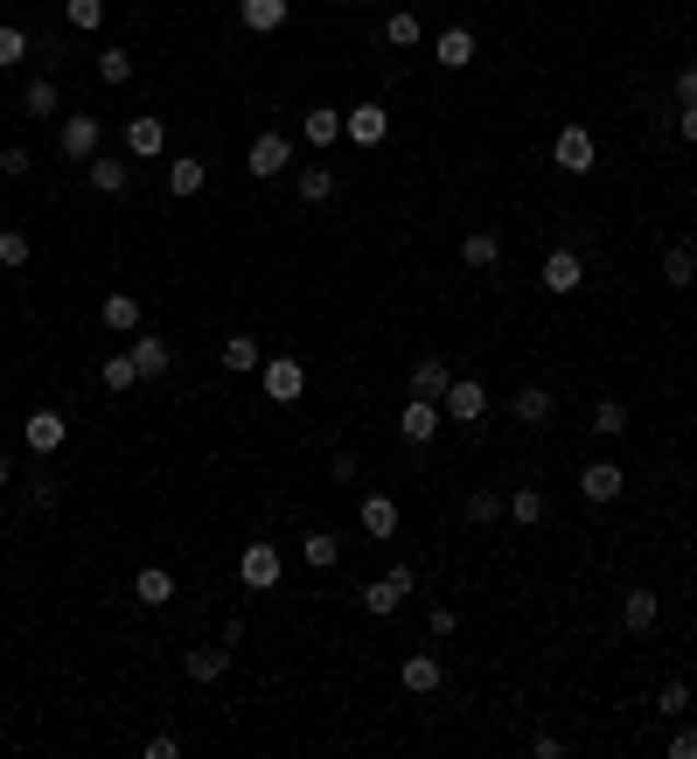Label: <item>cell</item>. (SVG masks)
Segmentation results:
<instances>
[{
  "label": "cell",
  "instance_id": "cell-1",
  "mask_svg": "<svg viewBox=\"0 0 697 759\" xmlns=\"http://www.w3.org/2000/svg\"><path fill=\"white\" fill-rule=\"evenodd\" d=\"M279 579H287V558H279V544L258 537V544H244V550H237V585H244V593H272Z\"/></svg>",
  "mask_w": 697,
  "mask_h": 759
},
{
  "label": "cell",
  "instance_id": "cell-2",
  "mask_svg": "<svg viewBox=\"0 0 697 759\" xmlns=\"http://www.w3.org/2000/svg\"><path fill=\"white\" fill-rule=\"evenodd\" d=\"M593 161H600V140L586 126H558V140H551V167H565V175H593Z\"/></svg>",
  "mask_w": 697,
  "mask_h": 759
},
{
  "label": "cell",
  "instance_id": "cell-3",
  "mask_svg": "<svg viewBox=\"0 0 697 759\" xmlns=\"http://www.w3.org/2000/svg\"><path fill=\"white\" fill-rule=\"evenodd\" d=\"M258 390H266L272 405H300V397H307V370H300L293 355H266V363H258Z\"/></svg>",
  "mask_w": 697,
  "mask_h": 759
},
{
  "label": "cell",
  "instance_id": "cell-4",
  "mask_svg": "<svg viewBox=\"0 0 697 759\" xmlns=\"http://www.w3.org/2000/svg\"><path fill=\"white\" fill-rule=\"evenodd\" d=\"M440 411H446L461 432H475V425L488 419V384H475V376H454V384H446V397H440Z\"/></svg>",
  "mask_w": 697,
  "mask_h": 759
},
{
  "label": "cell",
  "instance_id": "cell-5",
  "mask_svg": "<svg viewBox=\"0 0 697 759\" xmlns=\"http://www.w3.org/2000/svg\"><path fill=\"white\" fill-rule=\"evenodd\" d=\"M411 585H419V579H411V564H391V572H384V579H370V585H363V593H356V606H363V614H398V606H405V593H411Z\"/></svg>",
  "mask_w": 697,
  "mask_h": 759
},
{
  "label": "cell",
  "instance_id": "cell-6",
  "mask_svg": "<svg viewBox=\"0 0 697 759\" xmlns=\"http://www.w3.org/2000/svg\"><path fill=\"white\" fill-rule=\"evenodd\" d=\"M244 167H252L258 182H279V175L293 167V140H287V132H258L252 154H244Z\"/></svg>",
  "mask_w": 697,
  "mask_h": 759
},
{
  "label": "cell",
  "instance_id": "cell-7",
  "mask_svg": "<svg viewBox=\"0 0 697 759\" xmlns=\"http://www.w3.org/2000/svg\"><path fill=\"white\" fill-rule=\"evenodd\" d=\"M440 397H405V411H398V432H405V446H432L440 440Z\"/></svg>",
  "mask_w": 697,
  "mask_h": 759
},
{
  "label": "cell",
  "instance_id": "cell-8",
  "mask_svg": "<svg viewBox=\"0 0 697 759\" xmlns=\"http://www.w3.org/2000/svg\"><path fill=\"white\" fill-rule=\"evenodd\" d=\"M579 495H586V502H620V495H628V467H620V460H586V467H579Z\"/></svg>",
  "mask_w": 697,
  "mask_h": 759
},
{
  "label": "cell",
  "instance_id": "cell-9",
  "mask_svg": "<svg viewBox=\"0 0 697 759\" xmlns=\"http://www.w3.org/2000/svg\"><path fill=\"white\" fill-rule=\"evenodd\" d=\"M537 279H544V293H558V300H565V293L586 287V258H579L572 244H558V252L544 258V272H537Z\"/></svg>",
  "mask_w": 697,
  "mask_h": 759
},
{
  "label": "cell",
  "instance_id": "cell-10",
  "mask_svg": "<svg viewBox=\"0 0 697 759\" xmlns=\"http://www.w3.org/2000/svg\"><path fill=\"white\" fill-rule=\"evenodd\" d=\"M98 140H105V126L91 119V112H70V119H63V132H56L63 161H98Z\"/></svg>",
  "mask_w": 697,
  "mask_h": 759
},
{
  "label": "cell",
  "instance_id": "cell-11",
  "mask_svg": "<svg viewBox=\"0 0 697 759\" xmlns=\"http://www.w3.org/2000/svg\"><path fill=\"white\" fill-rule=\"evenodd\" d=\"M63 440H70L63 411H28V425H22V446L35 453V460H49V453H63Z\"/></svg>",
  "mask_w": 697,
  "mask_h": 759
},
{
  "label": "cell",
  "instance_id": "cell-12",
  "mask_svg": "<svg viewBox=\"0 0 697 759\" xmlns=\"http://www.w3.org/2000/svg\"><path fill=\"white\" fill-rule=\"evenodd\" d=\"M342 132H349V147H384L391 140V112L384 105H349L342 112Z\"/></svg>",
  "mask_w": 697,
  "mask_h": 759
},
{
  "label": "cell",
  "instance_id": "cell-13",
  "mask_svg": "<svg viewBox=\"0 0 697 759\" xmlns=\"http://www.w3.org/2000/svg\"><path fill=\"white\" fill-rule=\"evenodd\" d=\"M126 154H133V161H154V154H167V126L154 119V112L126 119Z\"/></svg>",
  "mask_w": 697,
  "mask_h": 759
},
{
  "label": "cell",
  "instance_id": "cell-14",
  "mask_svg": "<svg viewBox=\"0 0 697 759\" xmlns=\"http://www.w3.org/2000/svg\"><path fill=\"white\" fill-rule=\"evenodd\" d=\"M446 384H454V370H446V355H419L405 376V397H446Z\"/></svg>",
  "mask_w": 697,
  "mask_h": 759
},
{
  "label": "cell",
  "instance_id": "cell-15",
  "mask_svg": "<svg viewBox=\"0 0 697 759\" xmlns=\"http://www.w3.org/2000/svg\"><path fill=\"white\" fill-rule=\"evenodd\" d=\"M655 620H663V599H655L649 585H628V599H620V628H628V634H649Z\"/></svg>",
  "mask_w": 697,
  "mask_h": 759
},
{
  "label": "cell",
  "instance_id": "cell-16",
  "mask_svg": "<svg viewBox=\"0 0 697 759\" xmlns=\"http://www.w3.org/2000/svg\"><path fill=\"white\" fill-rule=\"evenodd\" d=\"M182 676L188 682H223L231 676V649H223V641L217 649H182Z\"/></svg>",
  "mask_w": 697,
  "mask_h": 759
},
{
  "label": "cell",
  "instance_id": "cell-17",
  "mask_svg": "<svg viewBox=\"0 0 697 759\" xmlns=\"http://www.w3.org/2000/svg\"><path fill=\"white\" fill-rule=\"evenodd\" d=\"M126 355H133L140 384H161V376L175 370V355H167V341H161V335H140V341H133V349H126Z\"/></svg>",
  "mask_w": 697,
  "mask_h": 759
},
{
  "label": "cell",
  "instance_id": "cell-18",
  "mask_svg": "<svg viewBox=\"0 0 697 759\" xmlns=\"http://www.w3.org/2000/svg\"><path fill=\"white\" fill-rule=\"evenodd\" d=\"M287 14H293V0H237V22L252 28V35H272V28H287Z\"/></svg>",
  "mask_w": 697,
  "mask_h": 759
},
{
  "label": "cell",
  "instance_id": "cell-19",
  "mask_svg": "<svg viewBox=\"0 0 697 759\" xmlns=\"http://www.w3.org/2000/svg\"><path fill=\"white\" fill-rule=\"evenodd\" d=\"M300 140H307V147H335V140H342V105H307Z\"/></svg>",
  "mask_w": 697,
  "mask_h": 759
},
{
  "label": "cell",
  "instance_id": "cell-20",
  "mask_svg": "<svg viewBox=\"0 0 697 759\" xmlns=\"http://www.w3.org/2000/svg\"><path fill=\"white\" fill-rule=\"evenodd\" d=\"M202 182H210V167H202L196 154H175V161H167V196H175V202L202 196Z\"/></svg>",
  "mask_w": 697,
  "mask_h": 759
},
{
  "label": "cell",
  "instance_id": "cell-21",
  "mask_svg": "<svg viewBox=\"0 0 697 759\" xmlns=\"http://www.w3.org/2000/svg\"><path fill=\"white\" fill-rule=\"evenodd\" d=\"M356 516H363V537H376V544L398 537V502H391V495H363V509H356Z\"/></svg>",
  "mask_w": 697,
  "mask_h": 759
},
{
  "label": "cell",
  "instance_id": "cell-22",
  "mask_svg": "<svg viewBox=\"0 0 697 759\" xmlns=\"http://www.w3.org/2000/svg\"><path fill=\"white\" fill-rule=\"evenodd\" d=\"M84 175H91V188H98V196H126V188H133V167H126L119 154L84 161Z\"/></svg>",
  "mask_w": 697,
  "mask_h": 759
},
{
  "label": "cell",
  "instance_id": "cell-23",
  "mask_svg": "<svg viewBox=\"0 0 697 759\" xmlns=\"http://www.w3.org/2000/svg\"><path fill=\"white\" fill-rule=\"evenodd\" d=\"M461 265H467V272H496V265H502V237L496 231H467L461 237Z\"/></svg>",
  "mask_w": 697,
  "mask_h": 759
},
{
  "label": "cell",
  "instance_id": "cell-24",
  "mask_svg": "<svg viewBox=\"0 0 697 759\" xmlns=\"http://www.w3.org/2000/svg\"><path fill=\"white\" fill-rule=\"evenodd\" d=\"M440 682H446V662H440V655H426V649L405 655V690H411V697H432Z\"/></svg>",
  "mask_w": 697,
  "mask_h": 759
},
{
  "label": "cell",
  "instance_id": "cell-25",
  "mask_svg": "<svg viewBox=\"0 0 697 759\" xmlns=\"http://www.w3.org/2000/svg\"><path fill=\"white\" fill-rule=\"evenodd\" d=\"M300 564H307V572H335V564H342V537H335V529H307Z\"/></svg>",
  "mask_w": 697,
  "mask_h": 759
},
{
  "label": "cell",
  "instance_id": "cell-26",
  "mask_svg": "<svg viewBox=\"0 0 697 759\" xmlns=\"http://www.w3.org/2000/svg\"><path fill=\"white\" fill-rule=\"evenodd\" d=\"M22 112H28V119H56V112H63L56 78H28V84H22Z\"/></svg>",
  "mask_w": 697,
  "mask_h": 759
},
{
  "label": "cell",
  "instance_id": "cell-27",
  "mask_svg": "<svg viewBox=\"0 0 697 759\" xmlns=\"http://www.w3.org/2000/svg\"><path fill=\"white\" fill-rule=\"evenodd\" d=\"M432 63H440V70H467V63H475V35H467V28H446L440 43H432Z\"/></svg>",
  "mask_w": 697,
  "mask_h": 759
},
{
  "label": "cell",
  "instance_id": "cell-28",
  "mask_svg": "<svg viewBox=\"0 0 697 759\" xmlns=\"http://www.w3.org/2000/svg\"><path fill=\"white\" fill-rule=\"evenodd\" d=\"M217 363L231 370V376H252L258 363H266V355H258V341L252 335H223V349H217Z\"/></svg>",
  "mask_w": 697,
  "mask_h": 759
},
{
  "label": "cell",
  "instance_id": "cell-29",
  "mask_svg": "<svg viewBox=\"0 0 697 759\" xmlns=\"http://www.w3.org/2000/svg\"><path fill=\"white\" fill-rule=\"evenodd\" d=\"M133 599L140 606H167V599H175V579H167L161 564H140V572H133Z\"/></svg>",
  "mask_w": 697,
  "mask_h": 759
},
{
  "label": "cell",
  "instance_id": "cell-30",
  "mask_svg": "<svg viewBox=\"0 0 697 759\" xmlns=\"http://www.w3.org/2000/svg\"><path fill=\"white\" fill-rule=\"evenodd\" d=\"M551 411H558V397L544 390V384H523V390H516V419H523V425H551Z\"/></svg>",
  "mask_w": 697,
  "mask_h": 759
},
{
  "label": "cell",
  "instance_id": "cell-31",
  "mask_svg": "<svg viewBox=\"0 0 697 759\" xmlns=\"http://www.w3.org/2000/svg\"><path fill=\"white\" fill-rule=\"evenodd\" d=\"M98 320H105L112 335H133V328H140V300H133V293H112L105 307H98Z\"/></svg>",
  "mask_w": 697,
  "mask_h": 759
},
{
  "label": "cell",
  "instance_id": "cell-32",
  "mask_svg": "<svg viewBox=\"0 0 697 759\" xmlns=\"http://www.w3.org/2000/svg\"><path fill=\"white\" fill-rule=\"evenodd\" d=\"M384 43H391V49H419V43H426V22H419L411 8H398V14L384 22Z\"/></svg>",
  "mask_w": 697,
  "mask_h": 759
},
{
  "label": "cell",
  "instance_id": "cell-33",
  "mask_svg": "<svg viewBox=\"0 0 697 759\" xmlns=\"http://www.w3.org/2000/svg\"><path fill=\"white\" fill-rule=\"evenodd\" d=\"M544 509H551V502H544V495H537V488H516V495H510V502H502V516H510L516 529H531V523H544Z\"/></svg>",
  "mask_w": 697,
  "mask_h": 759
},
{
  "label": "cell",
  "instance_id": "cell-34",
  "mask_svg": "<svg viewBox=\"0 0 697 759\" xmlns=\"http://www.w3.org/2000/svg\"><path fill=\"white\" fill-rule=\"evenodd\" d=\"M293 188H300V202H314V210H322V202L335 196V167H300Z\"/></svg>",
  "mask_w": 697,
  "mask_h": 759
},
{
  "label": "cell",
  "instance_id": "cell-35",
  "mask_svg": "<svg viewBox=\"0 0 697 759\" xmlns=\"http://www.w3.org/2000/svg\"><path fill=\"white\" fill-rule=\"evenodd\" d=\"M28 56H35V35H28V28H14V22H0V70L28 63Z\"/></svg>",
  "mask_w": 697,
  "mask_h": 759
},
{
  "label": "cell",
  "instance_id": "cell-36",
  "mask_svg": "<svg viewBox=\"0 0 697 759\" xmlns=\"http://www.w3.org/2000/svg\"><path fill=\"white\" fill-rule=\"evenodd\" d=\"M663 279H670L676 293H684L690 279H697V252H690V244H670V252H663Z\"/></svg>",
  "mask_w": 697,
  "mask_h": 759
},
{
  "label": "cell",
  "instance_id": "cell-37",
  "mask_svg": "<svg viewBox=\"0 0 697 759\" xmlns=\"http://www.w3.org/2000/svg\"><path fill=\"white\" fill-rule=\"evenodd\" d=\"M593 432L600 440H620V432H628V405H620V397H600L593 405Z\"/></svg>",
  "mask_w": 697,
  "mask_h": 759
},
{
  "label": "cell",
  "instance_id": "cell-38",
  "mask_svg": "<svg viewBox=\"0 0 697 759\" xmlns=\"http://www.w3.org/2000/svg\"><path fill=\"white\" fill-rule=\"evenodd\" d=\"M98 84H112V91L133 84V56L126 49H98Z\"/></svg>",
  "mask_w": 697,
  "mask_h": 759
},
{
  "label": "cell",
  "instance_id": "cell-39",
  "mask_svg": "<svg viewBox=\"0 0 697 759\" xmlns=\"http://www.w3.org/2000/svg\"><path fill=\"white\" fill-rule=\"evenodd\" d=\"M98 384H105V390H133V384H140L133 355H105V363H98Z\"/></svg>",
  "mask_w": 697,
  "mask_h": 759
},
{
  "label": "cell",
  "instance_id": "cell-40",
  "mask_svg": "<svg viewBox=\"0 0 697 759\" xmlns=\"http://www.w3.org/2000/svg\"><path fill=\"white\" fill-rule=\"evenodd\" d=\"M655 711H663V717H684V711H690V682H684V676H670L663 690H655Z\"/></svg>",
  "mask_w": 697,
  "mask_h": 759
},
{
  "label": "cell",
  "instance_id": "cell-41",
  "mask_svg": "<svg viewBox=\"0 0 697 759\" xmlns=\"http://www.w3.org/2000/svg\"><path fill=\"white\" fill-rule=\"evenodd\" d=\"M35 258V244H28V231H0V265L8 272H22V265Z\"/></svg>",
  "mask_w": 697,
  "mask_h": 759
},
{
  "label": "cell",
  "instance_id": "cell-42",
  "mask_svg": "<svg viewBox=\"0 0 697 759\" xmlns=\"http://www.w3.org/2000/svg\"><path fill=\"white\" fill-rule=\"evenodd\" d=\"M28 502H35V509H56V502H63V481H56L49 467H43V474H28Z\"/></svg>",
  "mask_w": 697,
  "mask_h": 759
},
{
  "label": "cell",
  "instance_id": "cell-43",
  "mask_svg": "<svg viewBox=\"0 0 697 759\" xmlns=\"http://www.w3.org/2000/svg\"><path fill=\"white\" fill-rule=\"evenodd\" d=\"M461 516H467V523H502V495H488V488H481V495L461 502Z\"/></svg>",
  "mask_w": 697,
  "mask_h": 759
},
{
  "label": "cell",
  "instance_id": "cell-44",
  "mask_svg": "<svg viewBox=\"0 0 697 759\" xmlns=\"http://www.w3.org/2000/svg\"><path fill=\"white\" fill-rule=\"evenodd\" d=\"M63 14H70V28H98L105 22V0H63Z\"/></svg>",
  "mask_w": 697,
  "mask_h": 759
},
{
  "label": "cell",
  "instance_id": "cell-45",
  "mask_svg": "<svg viewBox=\"0 0 697 759\" xmlns=\"http://www.w3.org/2000/svg\"><path fill=\"white\" fill-rule=\"evenodd\" d=\"M147 759H182V732H154L147 738Z\"/></svg>",
  "mask_w": 697,
  "mask_h": 759
},
{
  "label": "cell",
  "instance_id": "cell-46",
  "mask_svg": "<svg viewBox=\"0 0 697 759\" xmlns=\"http://www.w3.org/2000/svg\"><path fill=\"white\" fill-rule=\"evenodd\" d=\"M426 628L446 641V634H461V614H454V606H432V614H426Z\"/></svg>",
  "mask_w": 697,
  "mask_h": 759
},
{
  "label": "cell",
  "instance_id": "cell-47",
  "mask_svg": "<svg viewBox=\"0 0 697 759\" xmlns=\"http://www.w3.org/2000/svg\"><path fill=\"white\" fill-rule=\"evenodd\" d=\"M670 759H697V725H676L670 732Z\"/></svg>",
  "mask_w": 697,
  "mask_h": 759
},
{
  "label": "cell",
  "instance_id": "cell-48",
  "mask_svg": "<svg viewBox=\"0 0 697 759\" xmlns=\"http://www.w3.org/2000/svg\"><path fill=\"white\" fill-rule=\"evenodd\" d=\"M328 474H335V481H356V474H363V460L342 446V453H328Z\"/></svg>",
  "mask_w": 697,
  "mask_h": 759
},
{
  "label": "cell",
  "instance_id": "cell-49",
  "mask_svg": "<svg viewBox=\"0 0 697 759\" xmlns=\"http://www.w3.org/2000/svg\"><path fill=\"white\" fill-rule=\"evenodd\" d=\"M0 167H8V175H14V182H22V175H28V167H35V154H28V147H8V154H0Z\"/></svg>",
  "mask_w": 697,
  "mask_h": 759
},
{
  "label": "cell",
  "instance_id": "cell-50",
  "mask_svg": "<svg viewBox=\"0 0 697 759\" xmlns=\"http://www.w3.org/2000/svg\"><path fill=\"white\" fill-rule=\"evenodd\" d=\"M676 105H697V63L676 70Z\"/></svg>",
  "mask_w": 697,
  "mask_h": 759
},
{
  "label": "cell",
  "instance_id": "cell-51",
  "mask_svg": "<svg viewBox=\"0 0 697 759\" xmlns=\"http://www.w3.org/2000/svg\"><path fill=\"white\" fill-rule=\"evenodd\" d=\"M531 752H537V759H565V738H558V732H537Z\"/></svg>",
  "mask_w": 697,
  "mask_h": 759
},
{
  "label": "cell",
  "instance_id": "cell-52",
  "mask_svg": "<svg viewBox=\"0 0 697 759\" xmlns=\"http://www.w3.org/2000/svg\"><path fill=\"white\" fill-rule=\"evenodd\" d=\"M223 649H231V655L244 649V614H231V620H223Z\"/></svg>",
  "mask_w": 697,
  "mask_h": 759
},
{
  "label": "cell",
  "instance_id": "cell-53",
  "mask_svg": "<svg viewBox=\"0 0 697 759\" xmlns=\"http://www.w3.org/2000/svg\"><path fill=\"white\" fill-rule=\"evenodd\" d=\"M676 132H684V140L697 147V105H684V112H676Z\"/></svg>",
  "mask_w": 697,
  "mask_h": 759
},
{
  "label": "cell",
  "instance_id": "cell-54",
  "mask_svg": "<svg viewBox=\"0 0 697 759\" xmlns=\"http://www.w3.org/2000/svg\"><path fill=\"white\" fill-rule=\"evenodd\" d=\"M8 481H14V453L0 446V488H8Z\"/></svg>",
  "mask_w": 697,
  "mask_h": 759
},
{
  "label": "cell",
  "instance_id": "cell-55",
  "mask_svg": "<svg viewBox=\"0 0 697 759\" xmlns=\"http://www.w3.org/2000/svg\"><path fill=\"white\" fill-rule=\"evenodd\" d=\"M0 405H8V384H0Z\"/></svg>",
  "mask_w": 697,
  "mask_h": 759
}]
</instances>
